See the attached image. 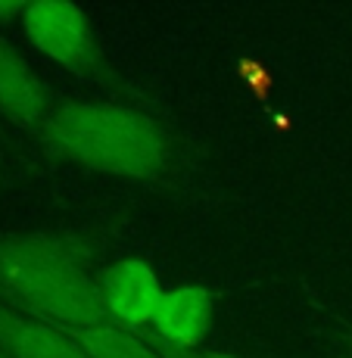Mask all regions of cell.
<instances>
[{"mask_svg":"<svg viewBox=\"0 0 352 358\" xmlns=\"http://www.w3.org/2000/svg\"><path fill=\"white\" fill-rule=\"evenodd\" d=\"M0 358H6V355H3V352H0Z\"/></svg>","mask_w":352,"mask_h":358,"instance_id":"11","label":"cell"},{"mask_svg":"<svg viewBox=\"0 0 352 358\" xmlns=\"http://www.w3.org/2000/svg\"><path fill=\"white\" fill-rule=\"evenodd\" d=\"M38 137L50 153L103 175L160 181L169 169V134L150 115L119 103H59Z\"/></svg>","mask_w":352,"mask_h":358,"instance_id":"2","label":"cell"},{"mask_svg":"<svg viewBox=\"0 0 352 358\" xmlns=\"http://www.w3.org/2000/svg\"><path fill=\"white\" fill-rule=\"evenodd\" d=\"M47 113H50V103L38 75L10 41L0 38V115L19 128L38 131Z\"/></svg>","mask_w":352,"mask_h":358,"instance_id":"7","label":"cell"},{"mask_svg":"<svg viewBox=\"0 0 352 358\" xmlns=\"http://www.w3.org/2000/svg\"><path fill=\"white\" fill-rule=\"evenodd\" d=\"M69 334L81 343V349L91 358H171L169 349H162L160 343L141 340L134 330L115 324V321L100 324V327L69 330Z\"/></svg>","mask_w":352,"mask_h":358,"instance_id":"8","label":"cell"},{"mask_svg":"<svg viewBox=\"0 0 352 358\" xmlns=\"http://www.w3.org/2000/svg\"><path fill=\"white\" fill-rule=\"evenodd\" d=\"M212 324V293L206 287H175L165 290L156 308V340L178 352H193L206 340Z\"/></svg>","mask_w":352,"mask_h":358,"instance_id":"6","label":"cell"},{"mask_svg":"<svg viewBox=\"0 0 352 358\" xmlns=\"http://www.w3.org/2000/svg\"><path fill=\"white\" fill-rule=\"evenodd\" d=\"M25 10H29V3H0V22H6V19H19L22 22Z\"/></svg>","mask_w":352,"mask_h":358,"instance_id":"9","label":"cell"},{"mask_svg":"<svg viewBox=\"0 0 352 358\" xmlns=\"http://www.w3.org/2000/svg\"><path fill=\"white\" fill-rule=\"evenodd\" d=\"M188 358H197V355H193V352H190V355H188Z\"/></svg>","mask_w":352,"mask_h":358,"instance_id":"10","label":"cell"},{"mask_svg":"<svg viewBox=\"0 0 352 358\" xmlns=\"http://www.w3.org/2000/svg\"><path fill=\"white\" fill-rule=\"evenodd\" d=\"M0 352L6 358H91L66 327L0 302Z\"/></svg>","mask_w":352,"mask_h":358,"instance_id":"5","label":"cell"},{"mask_svg":"<svg viewBox=\"0 0 352 358\" xmlns=\"http://www.w3.org/2000/svg\"><path fill=\"white\" fill-rule=\"evenodd\" d=\"M100 280V293L106 302V312L113 321H119L128 330L153 327L156 308L162 302V284L156 271L141 259H125L115 265L103 268L97 274Z\"/></svg>","mask_w":352,"mask_h":358,"instance_id":"4","label":"cell"},{"mask_svg":"<svg viewBox=\"0 0 352 358\" xmlns=\"http://www.w3.org/2000/svg\"><path fill=\"white\" fill-rule=\"evenodd\" d=\"M22 29L34 50L50 57L53 63L78 75H94L100 69L91 19L81 6L59 3V0H38L25 10Z\"/></svg>","mask_w":352,"mask_h":358,"instance_id":"3","label":"cell"},{"mask_svg":"<svg viewBox=\"0 0 352 358\" xmlns=\"http://www.w3.org/2000/svg\"><path fill=\"white\" fill-rule=\"evenodd\" d=\"M0 302L69 330L113 321L87 250L47 234L0 237Z\"/></svg>","mask_w":352,"mask_h":358,"instance_id":"1","label":"cell"}]
</instances>
